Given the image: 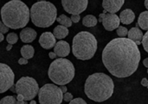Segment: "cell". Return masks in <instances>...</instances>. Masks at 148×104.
Instances as JSON below:
<instances>
[{"label": "cell", "instance_id": "cell-1", "mask_svg": "<svg viewBox=\"0 0 148 104\" xmlns=\"http://www.w3.org/2000/svg\"><path fill=\"white\" fill-rule=\"evenodd\" d=\"M140 52L135 41L120 37L112 40L102 52V62L114 77L124 78L133 75L138 69Z\"/></svg>", "mask_w": 148, "mask_h": 104}, {"label": "cell", "instance_id": "cell-2", "mask_svg": "<svg viewBox=\"0 0 148 104\" xmlns=\"http://www.w3.org/2000/svg\"><path fill=\"white\" fill-rule=\"evenodd\" d=\"M114 89L113 79L105 73L97 72L87 78L84 92L90 100L96 103H102L112 97Z\"/></svg>", "mask_w": 148, "mask_h": 104}, {"label": "cell", "instance_id": "cell-3", "mask_svg": "<svg viewBox=\"0 0 148 104\" xmlns=\"http://www.w3.org/2000/svg\"><path fill=\"white\" fill-rule=\"evenodd\" d=\"M1 17L5 26L12 29H18L28 24L30 11L21 0H11L2 7Z\"/></svg>", "mask_w": 148, "mask_h": 104}, {"label": "cell", "instance_id": "cell-4", "mask_svg": "<svg viewBox=\"0 0 148 104\" xmlns=\"http://www.w3.org/2000/svg\"><path fill=\"white\" fill-rule=\"evenodd\" d=\"M97 50V41L89 32L82 31L73 39L72 52L74 56L81 60L92 59Z\"/></svg>", "mask_w": 148, "mask_h": 104}, {"label": "cell", "instance_id": "cell-5", "mask_svg": "<svg viewBox=\"0 0 148 104\" xmlns=\"http://www.w3.org/2000/svg\"><path fill=\"white\" fill-rule=\"evenodd\" d=\"M30 19L36 27H50L57 18L56 6L48 1H38L34 3L30 9Z\"/></svg>", "mask_w": 148, "mask_h": 104}, {"label": "cell", "instance_id": "cell-6", "mask_svg": "<svg viewBox=\"0 0 148 104\" xmlns=\"http://www.w3.org/2000/svg\"><path fill=\"white\" fill-rule=\"evenodd\" d=\"M75 70L72 62L67 59H55L49 68V78L56 84L65 85L70 83L75 77Z\"/></svg>", "mask_w": 148, "mask_h": 104}, {"label": "cell", "instance_id": "cell-7", "mask_svg": "<svg viewBox=\"0 0 148 104\" xmlns=\"http://www.w3.org/2000/svg\"><path fill=\"white\" fill-rule=\"evenodd\" d=\"M38 99L41 104H61L63 100V93L60 87L47 84L39 90Z\"/></svg>", "mask_w": 148, "mask_h": 104}, {"label": "cell", "instance_id": "cell-8", "mask_svg": "<svg viewBox=\"0 0 148 104\" xmlns=\"http://www.w3.org/2000/svg\"><path fill=\"white\" fill-rule=\"evenodd\" d=\"M16 85V93L17 95H23L25 101L34 99L39 91V87L37 82L30 77L21 78Z\"/></svg>", "mask_w": 148, "mask_h": 104}, {"label": "cell", "instance_id": "cell-9", "mask_svg": "<svg viewBox=\"0 0 148 104\" xmlns=\"http://www.w3.org/2000/svg\"><path fill=\"white\" fill-rule=\"evenodd\" d=\"M15 74L11 68L3 63H0V94L4 93L14 84Z\"/></svg>", "mask_w": 148, "mask_h": 104}, {"label": "cell", "instance_id": "cell-10", "mask_svg": "<svg viewBox=\"0 0 148 104\" xmlns=\"http://www.w3.org/2000/svg\"><path fill=\"white\" fill-rule=\"evenodd\" d=\"M88 0H62V4L66 12L71 15H80L88 8Z\"/></svg>", "mask_w": 148, "mask_h": 104}, {"label": "cell", "instance_id": "cell-11", "mask_svg": "<svg viewBox=\"0 0 148 104\" xmlns=\"http://www.w3.org/2000/svg\"><path fill=\"white\" fill-rule=\"evenodd\" d=\"M120 17L115 13H103L102 24L108 31H113L120 26Z\"/></svg>", "mask_w": 148, "mask_h": 104}, {"label": "cell", "instance_id": "cell-12", "mask_svg": "<svg viewBox=\"0 0 148 104\" xmlns=\"http://www.w3.org/2000/svg\"><path fill=\"white\" fill-rule=\"evenodd\" d=\"M56 37L51 32H44L39 38V44L44 49H50L55 47L56 41Z\"/></svg>", "mask_w": 148, "mask_h": 104}, {"label": "cell", "instance_id": "cell-13", "mask_svg": "<svg viewBox=\"0 0 148 104\" xmlns=\"http://www.w3.org/2000/svg\"><path fill=\"white\" fill-rule=\"evenodd\" d=\"M125 0H103L102 7L108 13L118 12L124 4Z\"/></svg>", "mask_w": 148, "mask_h": 104}, {"label": "cell", "instance_id": "cell-14", "mask_svg": "<svg viewBox=\"0 0 148 104\" xmlns=\"http://www.w3.org/2000/svg\"><path fill=\"white\" fill-rule=\"evenodd\" d=\"M54 52L56 53V55L58 57H60V58H65L70 53L69 44L67 41H60L57 43H56V45L54 47Z\"/></svg>", "mask_w": 148, "mask_h": 104}, {"label": "cell", "instance_id": "cell-15", "mask_svg": "<svg viewBox=\"0 0 148 104\" xmlns=\"http://www.w3.org/2000/svg\"><path fill=\"white\" fill-rule=\"evenodd\" d=\"M36 31L31 28H24L20 32V39L24 43H30L36 38Z\"/></svg>", "mask_w": 148, "mask_h": 104}, {"label": "cell", "instance_id": "cell-16", "mask_svg": "<svg viewBox=\"0 0 148 104\" xmlns=\"http://www.w3.org/2000/svg\"><path fill=\"white\" fill-rule=\"evenodd\" d=\"M120 20H121V22L122 24H125V25H129L131 24L134 19H135V14L134 12L130 9H126L124 10H122L120 14Z\"/></svg>", "mask_w": 148, "mask_h": 104}, {"label": "cell", "instance_id": "cell-17", "mask_svg": "<svg viewBox=\"0 0 148 104\" xmlns=\"http://www.w3.org/2000/svg\"><path fill=\"white\" fill-rule=\"evenodd\" d=\"M127 36L129 39L133 40L135 42L141 41L143 39V33L138 27H134V28H132L130 30H128Z\"/></svg>", "mask_w": 148, "mask_h": 104}, {"label": "cell", "instance_id": "cell-18", "mask_svg": "<svg viewBox=\"0 0 148 104\" xmlns=\"http://www.w3.org/2000/svg\"><path fill=\"white\" fill-rule=\"evenodd\" d=\"M53 34L55 35V37L56 39H59V40H62L65 37L68 36L69 34V29L67 27L63 26V25H58L56 26L54 30H53Z\"/></svg>", "mask_w": 148, "mask_h": 104}, {"label": "cell", "instance_id": "cell-19", "mask_svg": "<svg viewBox=\"0 0 148 104\" xmlns=\"http://www.w3.org/2000/svg\"><path fill=\"white\" fill-rule=\"evenodd\" d=\"M138 24L143 30H148V10L140 13L138 18Z\"/></svg>", "mask_w": 148, "mask_h": 104}, {"label": "cell", "instance_id": "cell-20", "mask_svg": "<svg viewBox=\"0 0 148 104\" xmlns=\"http://www.w3.org/2000/svg\"><path fill=\"white\" fill-rule=\"evenodd\" d=\"M35 53V50L34 47L30 45H24L23 47H22L21 48V54L23 58L29 59H31L34 56Z\"/></svg>", "mask_w": 148, "mask_h": 104}, {"label": "cell", "instance_id": "cell-21", "mask_svg": "<svg viewBox=\"0 0 148 104\" xmlns=\"http://www.w3.org/2000/svg\"><path fill=\"white\" fill-rule=\"evenodd\" d=\"M98 20L96 19V17L93 15H88L85 16L82 19V24L86 27L91 28V27H95L97 24Z\"/></svg>", "mask_w": 148, "mask_h": 104}, {"label": "cell", "instance_id": "cell-22", "mask_svg": "<svg viewBox=\"0 0 148 104\" xmlns=\"http://www.w3.org/2000/svg\"><path fill=\"white\" fill-rule=\"evenodd\" d=\"M56 21L61 24V25H63L67 28H69L72 26V21H71V18L68 17L66 15H61L60 16H58L56 18Z\"/></svg>", "mask_w": 148, "mask_h": 104}, {"label": "cell", "instance_id": "cell-23", "mask_svg": "<svg viewBox=\"0 0 148 104\" xmlns=\"http://www.w3.org/2000/svg\"><path fill=\"white\" fill-rule=\"evenodd\" d=\"M16 103V98L13 96H7L1 99L0 104H15Z\"/></svg>", "mask_w": 148, "mask_h": 104}, {"label": "cell", "instance_id": "cell-24", "mask_svg": "<svg viewBox=\"0 0 148 104\" xmlns=\"http://www.w3.org/2000/svg\"><path fill=\"white\" fill-rule=\"evenodd\" d=\"M6 40L9 44L13 45V44L16 43V41L18 40V36L16 33H10V34H8V35L6 37Z\"/></svg>", "mask_w": 148, "mask_h": 104}, {"label": "cell", "instance_id": "cell-25", "mask_svg": "<svg viewBox=\"0 0 148 104\" xmlns=\"http://www.w3.org/2000/svg\"><path fill=\"white\" fill-rule=\"evenodd\" d=\"M116 33H117L118 36H120V37H126L128 34V30L126 27L119 26L116 28Z\"/></svg>", "mask_w": 148, "mask_h": 104}, {"label": "cell", "instance_id": "cell-26", "mask_svg": "<svg viewBox=\"0 0 148 104\" xmlns=\"http://www.w3.org/2000/svg\"><path fill=\"white\" fill-rule=\"evenodd\" d=\"M142 45H143V47L145 49L146 52L148 53V30L147 32L143 35V39H142Z\"/></svg>", "mask_w": 148, "mask_h": 104}, {"label": "cell", "instance_id": "cell-27", "mask_svg": "<svg viewBox=\"0 0 148 104\" xmlns=\"http://www.w3.org/2000/svg\"><path fill=\"white\" fill-rule=\"evenodd\" d=\"M70 104H86L87 103L82 99V98H75V99H72L70 102Z\"/></svg>", "mask_w": 148, "mask_h": 104}, {"label": "cell", "instance_id": "cell-28", "mask_svg": "<svg viewBox=\"0 0 148 104\" xmlns=\"http://www.w3.org/2000/svg\"><path fill=\"white\" fill-rule=\"evenodd\" d=\"M9 28H8L7 26H5L4 23H3V22L0 21V32H1V33H3V34L7 33V32L9 31Z\"/></svg>", "mask_w": 148, "mask_h": 104}, {"label": "cell", "instance_id": "cell-29", "mask_svg": "<svg viewBox=\"0 0 148 104\" xmlns=\"http://www.w3.org/2000/svg\"><path fill=\"white\" fill-rule=\"evenodd\" d=\"M72 99H73V96H72L71 93H69V92L64 93V95H63V100H64L65 102L69 103Z\"/></svg>", "mask_w": 148, "mask_h": 104}, {"label": "cell", "instance_id": "cell-30", "mask_svg": "<svg viewBox=\"0 0 148 104\" xmlns=\"http://www.w3.org/2000/svg\"><path fill=\"white\" fill-rule=\"evenodd\" d=\"M16 103L18 104H25L26 103V101L24 100V97L23 95H17L16 97Z\"/></svg>", "mask_w": 148, "mask_h": 104}, {"label": "cell", "instance_id": "cell-31", "mask_svg": "<svg viewBox=\"0 0 148 104\" xmlns=\"http://www.w3.org/2000/svg\"><path fill=\"white\" fill-rule=\"evenodd\" d=\"M70 18H71L72 22L77 23V22H79V21L81 19V16H80V15H71Z\"/></svg>", "mask_w": 148, "mask_h": 104}, {"label": "cell", "instance_id": "cell-32", "mask_svg": "<svg viewBox=\"0 0 148 104\" xmlns=\"http://www.w3.org/2000/svg\"><path fill=\"white\" fill-rule=\"evenodd\" d=\"M18 64L21 65V66H24V65H27L28 64V59H25V58H21L18 59Z\"/></svg>", "mask_w": 148, "mask_h": 104}, {"label": "cell", "instance_id": "cell-33", "mask_svg": "<svg viewBox=\"0 0 148 104\" xmlns=\"http://www.w3.org/2000/svg\"><path fill=\"white\" fill-rule=\"evenodd\" d=\"M141 85H142V86H145V87H147V88H148V79L147 78H143V79L141 80Z\"/></svg>", "mask_w": 148, "mask_h": 104}, {"label": "cell", "instance_id": "cell-34", "mask_svg": "<svg viewBox=\"0 0 148 104\" xmlns=\"http://www.w3.org/2000/svg\"><path fill=\"white\" fill-rule=\"evenodd\" d=\"M49 58L52 59H56V58L57 57V55H56V53L55 52H50V53H49Z\"/></svg>", "mask_w": 148, "mask_h": 104}, {"label": "cell", "instance_id": "cell-35", "mask_svg": "<svg viewBox=\"0 0 148 104\" xmlns=\"http://www.w3.org/2000/svg\"><path fill=\"white\" fill-rule=\"evenodd\" d=\"M60 89L62 90V93H63V94L67 92V87H66V86H64V85H61Z\"/></svg>", "mask_w": 148, "mask_h": 104}, {"label": "cell", "instance_id": "cell-36", "mask_svg": "<svg viewBox=\"0 0 148 104\" xmlns=\"http://www.w3.org/2000/svg\"><path fill=\"white\" fill-rule=\"evenodd\" d=\"M143 65H144L147 68H148V58L145 59L143 60Z\"/></svg>", "mask_w": 148, "mask_h": 104}, {"label": "cell", "instance_id": "cell-37", "mask_svg": "<svg viewBox=\"0 0 148 104\" xmlns=\"http://www.w3.org/2000/svg\"><path fill=\"white\" fill-rule=\"evenodd\" d=\"M10 90L13 93H16V85H14V84H13V85L10 88Z\"/></svg>", "mask_w": 148, "mask_h": 104}, {"label": "cell", "instance_id": "cell-38", "mask_svg": "<svg viewBox=\"0 0 148 104\" xmlns=\"http://www.w3.org/2000/svg\"><path fill=\"white\" fill-rule=\"evenodd\" d=\"M12 44H9L8 46H7V47H6V51H10V49H11V47H12Z\"/></svg>", "mask_w": 148, "mask_h": 104}, {"label": "cell", "instance_id": "cell-39", "mask_svg": "<svg viewBox=\"0 0 148 104\" xmlns=\"http://www.w3.org/2000/svg\"><path fill=\"white\" fill-rule=\"evenodd\" d=\"M3 39H4V37H3V34L0 32V42H1V41H3Z\"/></svg>", "mask_w": 148, "mask_h": 104}, {"label": "cell", "instance_id": "cell-40", "mask_svg": "<svg viewBox=\"0 0 148 104\" xmlns=\"http://www.w3.org/2000/svg\"><path fill=\"white\" fill-rule=\"evenodd\" d=\"M145 7L148 10V0H146V1H145Z\"/></svg>", "mask_w": 148, "mask_h": 104}, {"label": "cell", "instance_id": "cell-41", "mask_svg": "<svg viewBox=\"0 0 148 104\" xmlns=\"http://www.w3.org/2000/svg\"><path fill=\"white\" fill-rule=\"evenodd\" d=\"M30 103H31V104H36V103L35 101H30Z\"/></svg>", "mask_w": 148, "mask_h": 104}, {"label": "cell", "instance_id": "cell-42", "mask_svg": "<svg viewBox=\"0 0 148 104\" xmlns=\"http://www.w3.org/2000/svg\"><path fill=\"white\" fill-rule=\"evenodd\" d=\"M136 44H137V45H140V41H137Z\"/></svg>", "mask_w": 148, "mask_h": 104}, {"label": "cell", "instance_id": "cell-43", "mask_svg": "<svg viewBox=\"0 0 148 104\" xmlns=\"http://www.w3.org/2000/svg\"><path fill=\"white\" fill-rule=\"evenodd\" d=\"M38 1H46V0H38Z\"/></svg>", "mask_w": 148, "mask_h": 104}, {"label": "cell", "instance_id": "cell-44", "mask_svg": "<svg viewBox=\"0 0 148 104\" xmlns=\"http://www.w3.org/2000/svg\"><path fill=\"white\" fill-rule=\"evenodd\" d=\"M147 73H148V69H147Z\"/></svg>", "mask_w": 148, "mask_h": 104}]
</instances>
